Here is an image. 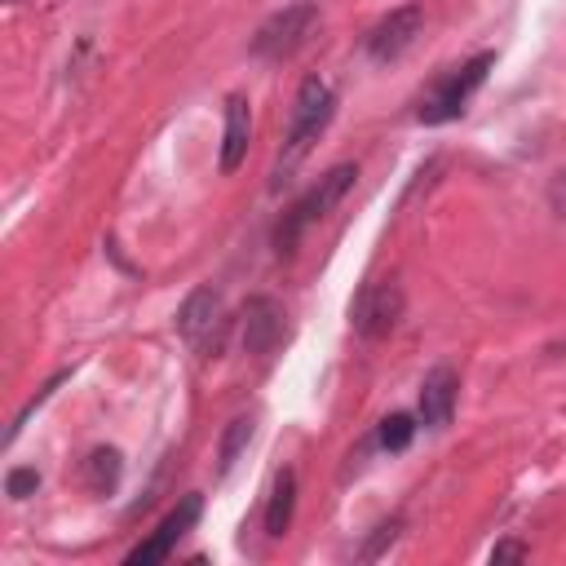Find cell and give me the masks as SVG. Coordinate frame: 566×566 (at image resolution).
I'll return each instance as SVG.
<instances>
[{"label":"cell","mask_w":566,"mask_h":566,"mask_svg":"<svg viewBox=\"0 0 566 566\" xmlns=\"http://www.w3.org/2000/svg\"><path fill=\"white\" fill-rule=\"evenodd\" d=\"M332 115H336V97H332L327 80H318V75L301 80L296 102H292V119H287V133H283V146H279L274 186H283V181L301 168V159H305V155L314 150V142L327 133Z\"/></svg>","instance_id":"1"},{"label":"cell","mask_w":566,"mask_h":566,"mask_svg":"<svg viewBox=\"0 0 566 566\" xmlns=\"http://www.w3.org/2000/svg\"><path fill=\"white\" fill-rule=\"evenodd\" d=\"M491 66H495V53L482 49V53H473L469 62H460L455 71H447V75L420 97L416 119H420V124H447V119H455V115L469 106V97L482 88V80H486Z\"/></svg>","instance_id":"3"},{"label":"cell","mask_w":566,"mask_h":566,"mask_svg":"<svg viewBox=\"0 0 566 566\" xmlns=\"http://www.w3.org/2000/svg\"><path fill=\"white\" fill-rule=\"evenodd\" d=\"M177 332H181V340L208 349L221 332V296L212 287H195L177 310Z\"/></svg>","instance_id":"9"},{"label":"cell","mask_w":566,"mask_h":566,"mask_svg":"<svg viewBox=\"0 0 566 566\" xmlns=\"http://www.w3.org/2000/svg\"><path fill=\"white\" fill-rule=\"evenodd\" d=\"M283 332H287L283 305L274 296H248V305H243V332H239L243 336V354H252V358L274 354L279 340H283Z\"/></svg>","instance_id":"8"},{"label":"cell","mask_w":566,"mask_h":566,"mask_svg":"<svg viewBox=\"0 0 566 566\" xmlns=\"http://www.w3.org/2000/svg\"><path fill=\"white\" fill-rule=\"evenodd\" d=\"M314 22H318V9H314L310 0H292V4L274 9V13L256 27L252 53H256V57H270V62H283V57H292V53L310 40Z\"/></svg>","instance_id":"4"},{"label":"cell","mask_w":566,"mask_h":566,"mask_svg":"<svg viewBox=\"0 0 566 566\" xmlns=\"http://www.w3.org/2000/svg\"><path fill=\"white\" fill-rule=\"evenodd\" d=\"M119 473H124V460H119L115 447H97L88 455V464H84V478H88V491L93 495H111L119 486Z\"/></svg>","instance_id":"14"},{"label":"cell","mask_w":566,"mask_h":566,"mask_svg":"<svg viewBox=\"0 0 566 566\" xmlns=\"http://www.w3.org/2000/svg\"><path fill=\"white\" fill-rule=\"evenodd\" d=\"M35 486H40V473L27 469V464H18V469L4 473V495L9 500H27V495H35Z\"/></svg>","instance_id":"17"},{"label":"cell","mask_w":566,"mask_h":566,"mask_svg":"<svg viewBox=\"0 0 566 566\" xmlns=\"http://www.w3.org/2000/svg\"><path fill=\"white\" fill-rule=\"evenodd\" d=\"M398 531H402V517H389V522H380L376 531H371V539L358 548V562H376L394 539H398Z\"/></svg>","instance_id":"16"},{"label":"cell","mask_w":566,"mask_h":566,"mask_svg":"<svg viewBox=\"0 0 566 566\" xmlns=\"http://www.w3.org/2000/svg\"><path fill=\"white\" fill-rule=\"evenodd\" d=\"M248 137H252V106H248V97L230 93L226 97V133H221V172H234L248 159Z\"/></svg>","instance_id":"11"},{"label":"cell","mask_w":566,"mask_h":566,"mask_svg":"<svg viewBox=\"0 0 566 566\" xmlns=\"http://www.w3.org/2000/svg\"><path fill=\"white\" fill-rule=\"evenodd\" d=\"M420 27H424V4H402V9H389L371 31H367V40H363V49H367V57L376 62V66H389V62H398L411 44H416V35H420Z\"/></svg>","instance_id":"5"},{"label":"cell","mask_w":566,"mask_h":566,"mask_svg":"<svg viewBox=\"0 0 566 566\" xmlns=\"http://www.w3.org/2000/svg\"><path fill=\"white\" fill-rule=\"evenodd\" d=\"M455 394H460L455 367H447V363L429 367L424 380H420V424L424 429H447L451 416H455Z\"/></svg>","instance_id":"10"},{"label":"cell","mask_w":566,"mask_h":566,"mask_svg":"<svg viewBox=\"0 0 566 566\" xmlns=\"http://www.w3.org/2000/svg\"><path fill=\"white\" fill-rule=\"evenodd\" d=\"M354 177H358V164H332L287 212H283V221L274 226V248L287 256V252H296V243H301V234L318 221V217H327L345 195H349V186H354Z\"/></svg>","instance_id":"2"},{"label":"cell","mask_w":566,"mask_h":566,"mask_svg":"<svg viewBox=\"0 0 566 566\" xmlns=\"http://www.w3.org/2000/svg\"><path fill=\"white\" fill-rule=\"evenodd\" d=\"M252 429H256V420H252L248 411H239V416L226 424V433H221V442H217V478H230V469L239 464V455H243L248 442H252Z\"/></svg>","instance_id":"13"},{"label":"cell","mask_w":566,"mask_h":566,"mask_svg":"<svg viewBox=\"0 0 566 566\" xmlns=\"http://www.w3.org/2000/svg\"><path fill=\"white\" fill-rule=\"evenodd\" d=\"M411 438H416V420H411L407 411L385 416V420H380V429H376V442H380L385 451H407V447H411Z\"/></svg>","instance_id":"15"},{"label":"cell","mask_w":566,"mask_h":566,"mask_svg":"<svg viewBox=\"0 0 566 566\" xmlns=\"http://www.w3.org/2000/svg\"><path fill=\"white\" fill-rule=\"evenodd\" d=\"M349 318H354V332H358L363 340L389 336L394 323L402 318V292H398V283H367V287L354 296Z\"/></svg>","instance_id":"7"},{"label":"cell","mask_w":566,"mask_h":566,"mask_svg":"<svg viewBox=\"0 0 566 566\" xmlns=\"http://www.w3.org/2000/svg\"><path fill=\"white\" fill-rule=\"evenodd\" d=\"M486 557H491V562H526V557H531V548H526L522 539H500Z\"/></svg>","instance_id":"18"},{"label":"cell","mask_w":566,"mask_h":566,"mask_svg":"<svg viewBox=\"0 0 566 566\" xmlns=\"http://www.w3.org/2000/svg\"><path fill=\"white\" fill-rule=\"evenodd\" d=\"M548 208L566 221V168H557V172L548 177Z\"/></svg>","instance_id":"19"},{"label":"cell","mask_w":566,"mask_h":566,"mask_svg":"<svg viewBox=\"0 0 566 566\" xmlns=\"http://www.w3.org/2000/svg\"><path fill=\"white\" fill-rule=\"evenodd\" d=\"M292 513H296V473L292 469H279L274 482H270V500H265V535L270 539L287 535Z\"/></svg>","instance_id":"12"},{"label":"cell","mask_w":566,"mask_h":566,"mask_svg":"<svg viewBox=\"0 0 566 566\" xmlns=\"http://www.w3.org/2000/svg\"><path fill=\"white\" fill-rule=\"evenodd\" d=\"M199 513H203V500H199V495H181L177 509H172V513H168V517H164L137 548H128L124 562H128V566H159V562L177 548V539L199 522Z\"/></svg>","instance_id":"6"}]
</instances>
